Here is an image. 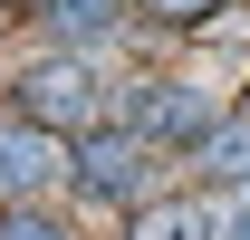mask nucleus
Masks as SVG:
<instances>
[{"instance_id": "f257e3e1", "label": "nucleus", "mask_w": 250, "mask_h": 240, "mask_svg": "<svg viewBox=\"0 0 250 240\" xmlns=\"http://www.w3.org/2000/svg\"><path fill=\"white\" fill-rule=\"evenodd\" d=\"M20 116H29V125H96V116H106V87H96V67L48 58V67L20 77Z\"/></svg>"}, {"instance_id": "f03ea898", "label": "nucleus", "mask_w": 250, "mask_h": 240, "mask_svg": "<svg viewBox=\"0 0 250 240\" xmlns=\"http://www.w3.org/2000/svg\"><path fill=\"white\" fill-rule=\"evenodd\" d=\"M135 125H145V135H212V125H221V106H212L202 87L145 77V96H135Z\"/></svg>"}, {"instance_id": "7ed1b4c3", "label": "nucleus", "mask_w": 250, "mask_h": 240, "mask_svg": "<svg viewBox=\"0 0 250 240\" xmlns=\"http://www.w3.org/2000/svg\"><path fill=\"white\" fill-rule=\"evenodd\" d=\"M39 182H58L48 125H0V192H39Z\"/></svg>"}, {"instance_id": "20e7f679", "label": "nucleus", "mask_w": 250, "mask_h": 240, "mask_svg": "<svg viewBox=\"0 0 250 240\" xmlns=\"http://www.w3.org/2000/svg\"><path fill=\"white\" fill-rule=\"evenodd\" d=\"M77 173H87L96 202H125V192L145 182V144H135V135H96V144L77 154Z\"/></svg>"}, {"instance_id": "39448f33", "label": "nucleus", "mask_w": 250, "mask_h": 240, "mask_svg": "<svg viewBox=\"0 0 250 240\" xmlns=\"http://www.w3.org/2000/svg\"><path fill=\"white\" fill-rule=\"evenodd\" d=\"M39 20H48L58 39H106L125 20V0H39Z\"/></svg>"}, {"instance_id": "423d86ee", "label": "nucleus", "mask_w": 250, "mask_h": 240, "mask_svg": "<svg viewBox=\"0 0 250 240\" xmlns=\"http://www.w3.org/2000/svg\"><path fill=\"white\" fill-rule=\"evenodd\" d=\"M202 163H212V173H231V182H250V116L212 125V135H202Z\"/></svg>"}, {"instance_id": "0eeeda50", "label": "nucleus", "mask_w": 250, "mask_h": 240, "mask_svg": "<svg viewBox=\"0 0 250 240\" xmlns=\"http://www.w3.org/2000/svg\"><path fill=\"white\" fill-rule=\"evenodd\" d=\"M135 240H212V221H202V211H192V202H154V211H145V231H135Z\"/></svg>"}, {"instance_id": "6e6552de", "label": "nucleus", "mask_w": 250, "mask_h": 240, "mask_svg": "<svg viewBox=\"0 0 250 240\" xmlns=\"http://www.w3.org/2000/svg\"><path fill=\"white\" fill-rule=\"evenodd\" d=\"M0 240H67V221H48V211H10Z\"/></svg>"}, {"instance_id": "1a4fd4ad", "label": "nucleus", "mask_w": 250, "mask_h": 240, "mask_svg": "<svg viewBox=\"0 0 250 240\" xmlns=\"http://www.w3.org/2000/svg\"><path fill=\"white\" fill-rule=\"evenodd\" d=\"M221 0H154V20H173V29H183V20H212Z\"/></svg>"}, {"instance_id": "9d476101", "label": "nucleus", "mask_w": 250, "mask_h": 240, "mask_svg": "<svg viewBox=\"0 0 250 240\" xmlns=\"http://www.w3.org/2000/svg\"><path fill=\"white\" fill-rule=\"evenodd\" d=\"M221 240H250V182L231 192V211H221Z\"/></svg>"}]
</instances>
